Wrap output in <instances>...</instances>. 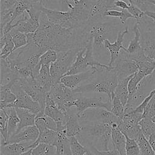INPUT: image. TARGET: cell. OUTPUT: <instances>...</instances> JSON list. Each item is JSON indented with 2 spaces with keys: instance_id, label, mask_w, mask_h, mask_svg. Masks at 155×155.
<instances>
[{
  "instance_id": "obj_1",
  "label": "cell",
  "mask_w": 155,
  "mask_h": 155,
  "mask_svg": "<svg viewBox=\"0 0 155 155\" xmlns=\"http://www.w3.org/2000/svg\"><path fill=\"white\" fill-rule=\"evenodd\" d=\"M81 132L76 137L87 148L94 147L100 151H108L111 140V125L104 122L89 121L81 119Z\"/></svg>"
},
{
  "instance_id": "obj_2",
  "label": "cell",
  "mask_w": 155,
  "mask_h": 155,
  "mask_svg": "<svg viewBox=\"0 0 155 155\" xmlns=\"http://www.w3.org/2000/svg\"><path fill=\"white\" fill-rule=\"evenodd\" d=\"M117 83V76L112 70L109 71L105 68H101L91 80L73 90L79 94L87 92L105 93L108 100L112 101Z\"/></svg>"
},
{
  "instance_id": "obj_3",
  "label": "cell",
  "mask_w": 155,
  "mask_h": 155,
  "mask_svg": "<svg viewBox=\"0 0 155 155\" xmlns=\"http://www.w3.org/2000/svg\"><path fill=\"white\" fill-rule=\"evenodd\" d=\"M79 94L59 82L53 85L48 95L61 111L71 115L75 113L72 111L71 108L74 107V102Z\"/></svg>"
},
{
  "instance_id": "obj_4",
  "label": "cell",
  "mask_w": 155,
  "mask_h": 155,
  "mask_svg": "<svg viewBox=\"0 0 155 155\" xmlns=\"http://www.w3.org/2000/svg\"><path fill=\"white\" fill-rule=\"evenodd\" d=\"M140 31V44L148 58L155 61V24L145 15L136 20Z\"/></svg>"
},
{
  "instance_id": "obj_5",
  "label": "cell",
  "mask_w": 155,
  "mask_h": 155,
  "mask_svg": "<svg viewBox=\"0 0 155 155\" xmlns=\"http://www.w3.org/2000/svg\"><path fill=\"white\" fill-rule=\"evenodd\" d=\"M79 50H70L58 52L57 60L50 66L51 76L53 84L60 82L61 79L67 73L74 62Z\"/></svg>"
},
{
  "instance_id": "obj_6",
  "label": "cell",
  "mask_w": 155,
  "mask_h": 155,
  "mask_svg": "<svg viewBox=\"0 0 155 155\" xmlns=\"http://www.w3.org/2000/svg\"><path fill=\"white\" fill-rule=\"evenodd\" d=\"M11 90L16 96V100L13 104L14 107L27 109L33 113L38 115L44 114L39 104L35 101L21 87L18 80L12 86Z\"/></svg>"
},
{
  "instance_id": "obj_7",
  "label": "cell",
  "mask_w": 155,
  "mask_h": 155,
  "mask_svg": "<svg viewBox=\"0 0 155 155\" xmlns=\"http://www.w3.org/2000/svg\"><path fill=\"white\" fill-rule=\"evenodd\" d=\"M112 70L116 74L119 81L134 74L138 71L139 68L136 62L131 59L128 53L123 50L114 64Z\"/></svg>"
},
{
  "instance_id": "obj_8",
  "label": "cell",
  "mask_w": 155,
  "mask_h": 155,
  "mask_svg": "<svg viewBox=\"0 0 155 155\" xmlns=\"http://www.w3.org/2000/svg\"><path fill=\"white\" fill-rule=\"evenodd\" d=\"M74 107L76 110V114L80 116L85 110L90 108H104L111 111L112 101L107 100L104 102L101 96L87 97L79 94L74 102Z\"/></svg>"
},
{
  "instance_id": "obj_9",
  "label": "cell",
  "mask_w": 155,
  "mask_h": 155,
  "mask_svg": "<svg viewBox=\"0 0 155 155\" xmlns=\"http://www.w3.org/2000/svg\"><path fill=\"white\" fill-rule=\"evenodd\" d=\"M142 117V113L131 111L124 114L121 119L119 129L126 136L131 139H136L142 132L139 124Z\"/></svg>"
},
{
  "instance_id": "obj_10",
  "label": "cell",
  "mask_w": 155,
  "mask_h": 155,
  "mask_svg": "<svg viewBox=\"0 0 155 155\" xmlns=\"http://www.w3.org/2000/svg\"><path fill=\"white\" fill-rule=\"evenodd\" d=\"M18 81L22 89L36 102H38L42 110L44 111L46 97L45 93L39 87L34 77L21 78Z\"/></svg>"
},
{
  "instance_id": "obj_11",
  "label": "cell",
  "mask_w": 155,
  "mask_h": 155,
  "mask_svg": "<svg viewBox=\"0 0 155 155\" xmlns=\"http://www.w3.org/2000/svg\"><path fill=\"white\" fill-rule=\"evenodd\" d=\"M81 119L89 121H99L112 125L116 123L119 125L121 119L114 115L110 111L104 108H90L85 110L80 116Z\"/></svg>"
},
{
  "instance_id": "obj_12",
  "label": "cell",
  "mask_w": 155,
  "mask_h": 155,
  "mask_svg": "<svg viewBox=\"0 0 155 155\" xmlns=\"http://www.w3.org/2000/svg\"><path fill=\"white\" fill-rule=\"evenodd\" d=\"M44 114L53 119L56 122L57 131L65 130V124L70 115H68L61 111L54 101L49 97L48 94L46 97Z\"/></svg>"
},
{
  "instance_id": "obj_13",
  "label": "cell",
  "mask_w": 155,
  "mask_h": 155,
  "mask_svg": "<svg viewBox=\"0 0 155 155\" xmlns=\"http://www.w3.org/2000/svg\"><path fill=\"white\" fill-rule=\"evenodd\" d=\"M100 68V67L91 68L85 72L64 76L61 79L60 82L67 87L74 90L81 86L84 82H86L92 79Z\"/></svg>"
},
{
  "instance_id": "obj_14",
  "label": "cell",
  "mask_w": 155,
  "mask_h": 155,
  "mask_svg": "<svg viewBox=\"0 0 155 155\" xmlns=\"http://www.w3.org/2000/svg\"><path fill=\"white\" fill-rule=\"evenodd\" d=\"M42 12L46 15L48 19L51 23L64 28H73V24L70 10L65 12L51 10L42 7Z\"/></svg>"
},
{
  "instance_id": "obj_15",
  "label": "cell",
  "mask_w": 155,
  "mask_h": 155,
  "mask_svg": "<svg viewBox=\"0 0 155 155\" xmlns=\"http://www.w3.org/2000/svg\"><path fill=\"white\" fill-rule=\"evenodd\" d=\"M128 33V29L127 27L125 29L121 31L120 30L117 33L116 39L113 43H111L108 39H105L104 42V47L110 53V59L108 63L110 67H113L114 64L119 58L121 50L126 51L127 48L123 46L122 42L124 39V36Z\"/></svg>"
},
{
  "instance_id": "obj_16",
  "label": "cell",
  "mask_w": 155,
  "mask_h": 155,
  "mask_svg": "<svg viewBox=\"0 0 155 155\" xmlns=\"http://www.w3.org/2000/svg\"><path fill=\"white\" fill-rule=\"evenodd\" d=\"M39 135V131L35 125L29 126L24 128L19 132L10 136L5 143L21 142L34 143L38 138Z\"/></svg>"
},
{
  "instance_id": "obj_17",
  "label": "cell",
  "mask_w": 155,
  "mask_h": 155,
  "mask_svg": "<svg viewBox=\"0 0 155 155\" xmlns=\"http://www.w3.org/2000/svg\"><path fill=\"white\" fill-rule=\"evenodd\" d=\"M1 85L11 88L14 83L19 79V76L15 71L10 69L4 59L1 58Z\"/></svg>"
},
{
  "instance_id": "obj_18",
  "label": "cell",
  "mask_w": 155,
  "mask_h": 155,
  "mask_svg": "<svg viewBox=\"0 0 155 155\" xmlns=\"http://www.w3.org/2000/svg\"><path fill=\"white\" fill-rule=\"evenodd\" d=\"M111 127V142L113 148H116L121 155H126V137L125 134L120 131L117 124H113Z\"/></svg>"
},
{
  "instance_id": "obj_19",
  "label": "cell",
  "mask_w": 155,
  "mask_h": 155,
  "mask_svg": "<svg viewBox=\"0 0 155 155\" xmlns=\"http://www.w3.org/2000/svg\"><path fill=\"white\" fill-rule=\"evenodd\" d=\"M32 142H21L4 143L1 145V155H20L31 149Z\"/></svg>"
},
{
  "instance_id": "obj_20",
  "label": "cell",
  "mask_w": 155,
  "mask_h": 155,
  "mask_svg": "<svg viewBox=\"0 0 155 155\" xmlns=\"http://www.w3.org/2000/svg\"><path fill=\"white\" fill-rule=\"evenodd\" d=\"M17 114L20 119V122L17 129V131L15 133L19 132L21 130H22L24 128H25L29 126H33L35 125V121L36 119V115L30 111L24 109V108H18V107H15Z\"/></svg>"
},
{
  "instance_id": "obj_21",
  "label": "cell",
  "mask_w": 155,
  "mask_h": 155,
  "mask_svg": "<svg viewBox=\"0 0 155 155\" xmlns=\"http://www.w3.org/2000/svg\"><path fill=\"white\" fill-rule=\"evenodd\" d=\"M66 135L68 137L78 136L82 130L79 116L76 113L71 114L65 124Z\"/></svg>"
},
{
  "instance_id": "obj_22",
  "label": "cell",
  "mask_w": 155,
  "mask_h": 155,
  "mask_svg": "<svg viewBox=\"0 0 155 155\" xmlns=\"http://www.w3.org/2000/svg\"><path fill=\"white\" fill-rule=\"evenodd\" d=\"M16 100V96L10 87L0 85V109L14 107Z\"/></svg>"
},
{
  "instance_id": "obj_23",
  "label": "cell",
  "mask_w": 155,
  "mask_h": 155,
  "mask_svg": "<svg viewBox=\"0 0 155 155\" xmlns=\"http://www.w3.org/2000/svg\"><path fill=\"white\" fill-rule=\"evenodd\" d=\"M35 125L38 128L39 134L42 133L47 129L57 131L56 122L51 117L46 116L44 113L36 115Z\"/></svg>"
},
{
  "instance_id": "obj_24",
  "label": "cell",
  "mask_w": 155,
  "mask_h": 155,
  "mask_svg": "<svg viewBox=\"0 0 155 155\" xmlns=\"http://www.w3.org/2000/svg\"><path fill=\"white\" fill-rule=\"evenodd\" d=\"M58 139V132L57 131L47 129L42 133L39 134L37 140L31 145V148H35L41 143H47L50 145L55 146Z\"/></svg>"
},
{
  "instance_id": "obj_25",
  "label": "cell",
  "mask_w": 155,
  "mask_h": 155,
  "mask_svg": "<svg viewBox=\"0 0 155 155\" xmlns=\"http://www.w3.org/2000/svg\"><path fill=\"white\" fill-rule=\"evenodd\" d=\"M134 74L131 75L130 76L127 77L124 79L119 81L115 89V96L117 97L120 100L124 106L126 105L129 97L128 82Z\"/></svg>"
},
{
  "instance_id": "obj_26",
  "label": "cell",
  "mask_w": 155,
  "mask_h": 155,
  "mask_svg": "<svg viewBox=\"0 0 155 155\" xmlns=\"http://www.w3.org/2000/svg\"><path fill=\"white\" fill-rule=\"evenodd\" d=\"M8 114V139L15 134L17 131L20 119L17 114L15 107H10L4 109Z\"/></svg>"
},
{
  "instance_id": "obj_27",
  "label": "cell",
  "mask_w": 155,
  "mask_h": 155,
  "mask_svg": "<svg viewBox=\"0 0 155 155\" xmlns=\"http://www.w3.org/2000/svg\"><path fill=\"white\" fill-rule=\"evenodd\" d=\"M1 46V58L5 59L13 53L15 44L10 33L4 35L0 38Z\"/></svg>"
},
{
  "instance_id": "obj_28",
  "label": "cell",
  "mask_w": 155,
  "mask_h": 155,
  "mask_svg": "<svg viewBox=\"0 0 155 155\" xmlns=\"http://www.w3.org/2000/svg\"><path fill=\"white\" fill-rule=\"evenodd\" d=\"M133 31L134 33V37L130 41L125 51L129 54L136 53L142 49L140 44V31L137 22L133 26Z\"/></svg>"
},
{
  "instance_id": "obj_29",
  "label": "cell",
  "mask_w": 155,
  "mask_h": 155,
  "mask_svg": "<svg viewBox=\"0 0 155 155\" xmlns=\"http://www.w3.org/2000/svg\"><path fill=\"white\" fill-rule=\"evenodd\" d=\"M42 7L61 11H68L72 8L68 0H42Z\"/></svg>"
},
{
  "instance_id": "obj_30",
  "label": "cell",
  "mask_w": 155,
  "mask_h": 155,
  "mask_svg": "<svg viewBox=\"0 0 155 155\" xmlns=\"http://www.w3.org/2000/svg\"><path fill=\"white\" fill-rule=\"evenodd\" d=\"M135 140L139 145L140 155H155V152L153 150L148 140L142 132L139 134Z\"/></svg>"
},
{
  "instance_id": "obj_31",
  "label": "cell",
  "mask_w": 155,
  "mask_h": 155,
  "mask_svg": "<svg viewBox=\"0 0 155 155\" xmlns=\"http://www.w3.org/2000/svg\"><path fill=\"white\" fill-rule=\"evenodd\" d=\"M8 114L4 109H0V133L1 145L5 143L8 140Z\"/></svg>"
},
{
  "instance_id": "obj_32",
  "label": "cell",
  "mask_w": 155,
  "mask_h": 155,
  "mask_svg": "<svg viewBox=\"0 0 155 155\" xmlns=\"http://www.w3.org/2000/svg\"><path fill=\"white\" fill-rule=\"evenodd\" d=\"M69 139L72 155H84L85 154H89L88 148L84 146L76 136L70 137Z\"/></svg>"
},
{
  "instance_id": "obj_33",
  "label": "cell",
  "mask_w": 155,
  "mask_h": 155,
  "mask_svg": "<svg viewBox=\"0 0 155 155\" xmlns=\"http://www.w3.org/2000/svg\"><path fill=\"white\" fill-rule=\"evenodd\" d=\"M141 131L148 139L150 136L155 133V122L151 119L143 117L142 118L139 123Z\"/></svg>"
},
{
  "instance_id": "obj_34",
  "label": "cell",
  "mask_w": 155,
  "mask_h": 155,
  "mask_svg": "<svg viewBox=\"0 0 155 155\" xmlns=\"http://www.w3.org/2000/svg\"><path fill=\"white\" fill-rule=\"evenodd\" d=\"M10 33L12 36V39L15 44V47L13 52L18 50V48L25 46L27 44V35L18 31L14 28L10 32Z\"/></svg>"
},
{
  "instance_id": "obj_35",
  "label": "cell",
  "mask_w": 155,
  "mask_h": 155,
  "mask_svg": "<svg viewBox=\"0 0 155 155\" xmlns=\"http://www.w3.org/2000/svg\"><path fill=\"white\" fill-rule=\"evenodd\" d=\"M31 155H56V147L47 143H41L32 149Z\"/></svg>"
},
{
  "instance_id": "obj_36",
  "label": "cell",
  "mask_w": 155,
  "mask_h": 155,
  "mask_svg": "<svg viewBox=\"0 0 155 155\" xmlns=\"http://www.w3.org/2000/svg\"><path fill=\"white\" fill-rule=\"evenodd\" d=\"M58 59V52L54 50L49 49L45 51L40 57L39 64L49 65L55 62Z\"/></svg>"
},
{
  "instance_id": "obj_37",
  "label": "cell",
  "mask_w": 155,
  "mask_h": 155,
  "mask_svg": "<svg viewBox=\"0 0 155 155\" xmlns=\"http://www.w3.org/2000/svg\"><path fill=\"white\" fill-rule=\"evenodd\" d=\"M125 136L126 137V155H140V149L136 140Z\"/></svg>"
},
{
  "instance_id": "obj_38",
  "label": "cell",
  "mask_w": 155,
  "mask_h": 155,
  "mask_svg": "<svg viewBox=\"0 0 155 155\" xmlns=\"http://www.w3.org/2000/svg\"><path fill=\"white\" fill-rule=\"evenodd\" d=\"M144 78L145 76L139 71L134 73L128 82L129 96L133 94L136 91L139 83Z\"/></svg>"
},
{
  "instance_id": "obj_39",
  "label": "cell",
  "mask_w": 155,
  "mask_h": 155,
  "mask_svg": "<svg viewBox=\"0 0 155 155\" xmlns=\"http://www.w3.org/2000/svg\"><path fill=\"white\" fill-rule=\"evenodd\" d=\"M111 112L120 119L123 117L125 114V106L123 105L120 100L115 96L112 99Z\"/></svg>"
},
{
  "instance_id": "obj_40",
  "label": "cell",
  "mask_w": 155,
  "mask_h": 155,
  "mask_svg": "<svg viewBox=\"0 0 155 155\" xmlns=\"http://www.w3.org/2000/svg\"><path fill=\"white\" fill-rule=\"evenodd\" d=\"M1 18H0V28H2L6 24L9 22H14L15 17V9L14 7L4 11L1 12Z\"/></svg>"
},
{
  "instance_id": "obj_41",
  "label": "cell",
  "mask_w": 155,
  "mask_h": 155,
  "mask_svg": "<svg viewBox=\"0 0 155 155\" xmlns=\"http://www.w3.org/2000/svg\"><path fill=\"white\" fill-rule=\"evenodd\" d=\"M155 116V94L146 105L142 113V118L152 119Z\"/></svg>"
},
{
  "instance_id": "obj_42",
  "label": "cell",
  "mask_w": 155,
  "mask_h": 155,
  "mask_svg": "<svg viewBox=\"0 0 155 155\" xmlns=\"http://www.w3.org/2000/svg\"><path fill=\"white\" fill-rule=\"evenodd\" d=\"M88 150L89 151V155H121L116 148H113L112 150L100 151L94 147H92L88 148Z\"/></svg>"
},
{
  "instance_id": "obj_43",
  "label": "cell",
  "mask_w": 155,
  "mask_h": 155,
  "mask_svg": "<svg viewBox=\"0 0 155 155\" xmlns=\"http://www.w3.org/2000/svg\"><path fill=\"white\" fill-rule=\"evenodd\" d=\"M127 10L136 20L140 19L145 15L144 12L133 3H129V7Z\"/></svg>"
},
{
  "instance_id": "obj_44",
  "label": "cell",
  "mask_w": 155,
  "mask_h": 155,
  "mask_svg": "<svg viewBox=\"0 0 155 155\" xmlns=\"http://www.w3.org/2000/svg\"><path fill=\"white\" fill-rule=\"evenodd\" d=\"M18 0H0V10L4 11L13 7Z\"/></svg>"
},
{
  "instance_id": "obj_45",
  "label": "cell",
  "mask_w": 155,
  "mask_h": 155,
  "mask_svg": "<svg viewBox=\"0 0 155 155\" xmlns=\"http://www.w3.org/2000/svg\"><path fill=\"white\" fill-rule=\"evenodd\" d=\"M122 15V12L120 8H114L107 10L104 13V17L119 18H120Z\"/></svg>"
},
{
  "instance_id": "obj_46",
  "label": "cell",
  "mask_w": 155,
  "mask_h": 155,
  "mask_svg": "<svg viewBox=\"0 0 155 155\" xmlns=\"http://www.w3.org/2000/svg\"><path fill=\"white\" fill-rule=\"evenodd\" d=\"M129 4H127L124 0H116L113 3V8H118L120 9H128Z\"/></svg>"
},
{
  "instance_id": "obj_47",
  "label": "cell",
  "mask_w": 155,
  "mask_h": 155,
  "mask_svg": "<svg viewBox=\"0 0 155 155\" xmlns=\"http://www.w3.org/2000/svg\"><path fill=\"white\" fill-rule=\"evenodd\" d=\"M120 10L122 12V15L119 18V19H120V21L122 24H124L128 19H130V18L135 19V18L128 11L127 9H120Z\"/></svg>"
},
{
  "instance_id": "obj_48",
  "label": "cell",
  "mask_w": 155,
  "mask_h": 155,
  "mask_svg": "<svg viewBox=\"0 0 155 155\" xmlns=\"http://www.w3.org/2000/svg\"><path fill=\"white\" fill-rule=\"evenodd\" d=\"M144 13L147 17H148L153 21L154 24H155V12L147 10L144 12Z\"/></svg>"
},
{
  "instance_id": "obj_49",
  "label": "cell",
  "mask_w": 155,
  "mask_h": 155,
  "mask_svg": "<svg viewBox=\"0 0 155 155\" xmlns=\"http://www.w3.org/2000/svg\"><path fill=\"white\" fill-rule=\"evenodd\" d=\"M149 143H150L153 150L155 152V133L152 134L150 136V137L148 139Z\"/></svg>"
},
{
  "instance_id": "obj_50",
  "label": "cell",
  "mask_w": 155,
  "mask_h": 155,
  "mask_svg": "<svg viewBox=\"0 0 155 155\" xmlns=\"http://www.w3.org/2000/svg\"><path fill=\"white\" fill-rule=\"evenodd\" d=\"M31 153H32V148L31 149H30L24 153H22V154H21L20 155H31Z\"/></svg>"
},
{
  "instance_id": "obj_51",
  "label": "cell",
  "mask_w": 155,
  "mask_h": 155,
  "mask_svg": "<svg viewBox=\"0 0 155 155\" xmlns=\"http://www.w3.org/2000/svg\"><path fill=\"white\" fill-rule=\"evenodd\" d=\"M151 76H152V78H153V80H154V82H155V70H154V71H153V73L151 74Z\"/></svg>"
},
{
  "instance_id": "obj_52",
  "label": "cell",
  "mask_w": 155,
  "mask_h": 155,
  "mask_svg": "<svg viewBox=\"0 0 155 155\" xmlns=\"http://www.w3.org/2000/svg\"><path fill=\"white\" fill-rule=\"evenodd\" d=\"M151 4H152L153 5H155V0H149Z\"/></svg>"
},
{
  "instance_id": "obj_53",
  "label": "cell",
  "mask_w": 155,
  "mask_h": 155,
  "mask_svg": "<svg viewBox=\"0 0 155 155\" xmlns=\"http://www.w3.org/2000/svg\"><path fill=\"white\" fill-rule=\"evenodd\" d=\"M84 155H89V154H84Z\"/></svg>"
}]
</instances>
